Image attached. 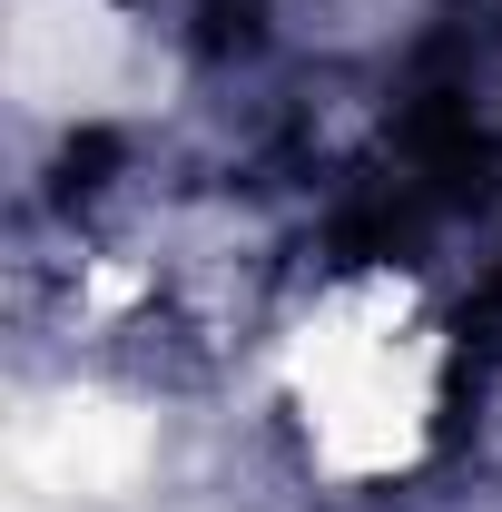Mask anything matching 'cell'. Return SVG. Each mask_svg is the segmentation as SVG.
<instances>
[{
    "instance_id": "cell-1",
    "label": "cell",
    "mask_w": 502,
    "mask_h": 512,
    "mask_svg": "<svg viewBox=\"0 0 502 512\" xmlns=\"http://www.w3.org/2000/svg\"><path fill=\"white\" fill-rule=\"evenodd\" d=\"M463 325L394 256H345L276 316L266 394L315 483L384 493L414 483L463 414Z\"/></svg>"
}]
</instances>
